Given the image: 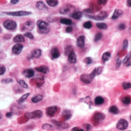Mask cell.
<instances>
[{
  "instance_id": "cell-1",
  "label": "cell",
  "mask_w": 131,
  "mask_h": 131,
  "mask_svg": "<svg viewBox=\"0 0 131 131\" xmlns=\"http://www.w3.org/2000/svg\"><path fill=\"white\" fill-rule=\"evenodd\" d=\"M37 25L38 27V33L40 34H47L50 31L49 24L42 20H37Z\"/></svg>"
},
{
  "instance_id": "cell-2",
  "label": "cell",
  "mask_w": 131,
  "mask_h": 131,
  "mask_svg": "<svg viewBox=\"0 0 131 131\" xmlns=\"http://www.w3.org/2000/svg\"><path fill=\"white\" fill-rule=\"evenodd\" d=\"M85 16L93 20H97V21H102L106 19L108 17V13L106 11H103L100 12L96 16L92 15V14H84Z\"/></svg>"
},
{
  "instance_id": "cell-3",
  "label": "cell",
  "mask_w": 131,
  "mask_h": 131,
  "mask_svg": "<svg viewBox=\"0 0 131 131\" xmlns=\"http://www.w3.org/2000/svg\"><path fill=\"white\" fill-rule=\"evenodd\" d=\"M75 11L76 8L74 6L70 4H67L61 8L59 12L61 14L63 15L69 14L71 16L75 12Z\"/></svg>"
},
{
  "instance_id": "cell-4",
  "label": "cell",
  "mask_w": 131,
  "mask_h": 131,
  "mask_svg": "<svg viewBox=\"0 0 131 131\" xmlns=\"http://www.w3.org/2000/svg\"><path fill=\"white\" fill-rule=\"evenodd\" d=\"M3 13L8 16H14V17H22L29 16L32 14V12L30 11H18L15 12H4Z\"/></svg>"
},
{
  "instance_id": "cell-5",
  "label": "cell",
  "mask_w": 131,
  "mask_h": 131,
  "mask_svg": "<svg viewBox=\"0 0 131 131\" xmlns=\"http://www.w3.org/2000/svg\"><path fill=\"white\" fill-rule=\"evenodd\" d=\"M3 26L7 29L13 31L17 28V24L15 21L12 20H7L3 23Z\"/></svg>"
},
{
  "instance_id": "cell-6",
  "label": "cell",
  "mask_w": 131,
  "mask_h": 131,
  "mask_svg": "<svg viewBox=\"0 0 131 131\" xmlns=\"http://www.w3.org/2000/svg\"><path fill=\"white\" fill-rule=\"evenodd\" d=\"M25 116L30 119H39L43 116V112L40 110H36L31 112L27 113Z\"/></svg>"
},
{
  "instance_id": "cell-7",
  "label": "cell",
  "mask_w": 131,
  "mask_h": 131,
  "mask_svg": "<svg viewBox=\"0 0 131 131\" xmlns=\"http://www.w3.org/2000/svg\"><path fill=\"white\" fill-rule=\"evenodd\" d=\"M91 73L89 74H84L81 75L80 79L81 81L84 83L86 84H90L94 79Z\"/></svg>"
},
{
  "instance_id": "cell-8",
  "label": "cell",
  "mask_w": 131,
  "mask_h": 131,
  "mask_svg": "<svg viewBox=\"0 0 131 131\" xmlns=\"http://www.w3.org/2000/svg\"><path fill=\"white\" fill-rule=\"evenodd\" d=\"M35 27V23L34 21L31 20H28L23 24L22 29L23 31H30L34 29Z\"/></svg>"
},
{
  "instance_id": "cell-9",
  "label": "cell",
  "mask_w": 131,
  "mask_h": 131,
  "mask_svg": "<svg viewBox=\"0 0 131 131\" xmlns=\"http://www.w3.org/2000/svg\"><path fill=\"white\" fill-rule=\"evenodd\" d=\"M128 123L127 121L125 119H120L116 124V127L120 130H124L127 128Z\"/></svg>"
},
{
  "instance_id": "cell-10",
  "label": "cell",
  "mask_w": 131,
  "mask_h": 131,
  "mask_svg": "<svg viewBox=\"0 0 131 131\" xmlns=\"http://www.w3.org/2000/svg\"><path fill=\"white\" fill-rule=\"evenodd\" d=\"M58 108L56 106H50L47 108L46 114L48 116L52 117L54 116L56 112L58 111Z\"/></svg>"
},
{
  "instance_id": "cell-11",
  "label": "cell",
  "mask_w": 131,
  "mask_h": 131,
  "mask_svg": "<svg viewBox=\"0 0 131 131\" xmlns=\"http://www.w3.org/2000/svg\"><path fill=\"white\" fill-rule=\"evenodd\" d=\"M23 46L21 44L17 43L13 46L12 48V51L15 54L19 55L22 52Z\"/></svg>"
},
{
  "instance_id": "cell-12",
  "label": "cell",
  "mask_w": 131,
  "mask_h": 131,
  "mask_svg": "<svg viewBox=\"0 0 131 131\" xmlns=\"http://www.w3.org/2000/svg\"><path fill=\"white\" fill-rule=\"evenodd\" d=\"M51 59L52 60L57 59L60 56V50L57 47H54L51 50Z\"/></svg>"
},
{
  "instance_id": "cell-13",
  "label": "cell",
  "mask_w": 131,
  "mask_h": 131,
  "mask_svg": "<svg viewBox=\"0 0 131 131\" xmlns=\"http://www.w3.org/2000/svg\"><path fill=\"white\" fill-rule=\"evenodd\" d=\"M36 8L39 10L43 11H48V7L44 4L43 1H39L37 2L35 4Z\"/></svg>"
},
{
  "instance_id": "cell-14",
  "label": "cell",
  "mask_w": 131,
  "mask_h": 131,
  "mask_svg": "<svg viewBox=\"0 0 131 131\" xmlns=\"http://www.w3.org/2000/svg\"><path fill=\"white\" fill-rule=\"evenodd\" d=\"M85 35H82L79 36L77 39L76 44L77 46L79 48H83L85 46Z\"/></svg>"
},
{
  "instance_id": "cell-15",
  "label": "cell",
  "mask_w": 131,
  "mask_h": 131,
  "mask_svg": "<svg viewBox=\"0 0 131 131\" xmlns=\"http://www.w3.org/2000/svg\"><path fill=\"white\" fill-rule=\"evenodd\" d=\"M35 70L38 72L47 74L49 72V68L46 66H41L35 68Z\"/></svg>"
},
{
  "instance_id": "cell-16",
  "label": "cell",
  "mask_w": 131,
  "mask_h": 131,
  "mask_svg": "<svg viewBox=\"0 0 131 131\" xmlns=\"http://www.w3.org/2000/svg\"><path fill=\"white\" fill-rule=\"evenodd\" d=\"M23 74L26 77L30 78L33 77L35 74V72L31 68H28L23 71Z\"/></svg>"
},
{
  "instance_id": "cell-17",
  "label": "cell",
  "mask_w": 131,
  "mask_h": 131,
  "mask_svg": "<svg viewBox=\"0 0 131 131\" xmlns=\"http://www.w3.org/2000/svg\"><path fill=\"white\" fill-rule=\"evenodd\" d=\"M105 118V115L101 113H96L93 116V119L96 122H100Z\"/></svg>"
},
{
  "instance_id": "cell-18",
  "label": "cell",
  "mask_w": 131,
  "mask_h": 131,
  "mask_svg": "<svg viewBox=\"0 0 131 131\" xmlns=\"http://www.w3.org/2000/svg\"><path fill=\"white\" fill-rule=\"evenodd\" d=\"M68 61L70 64H74L77 62V56L74 52H72L68 56Z\"/></svg>"
},
{
  "instance_id": "cell-19",
  "label": "cell",
  "mask_w": 131,
  "mask_h": 131,
  "mask_svg": "<svg viewBox=\"0 0 131 131\" xmlns=\"http://www.w3.org/2000/svg\"><path fill=\"white\" fill-rule=\"evenodd\" d=\"M52 122L55 125L58 126V127L63 129H67L69 127V125L66 123H62V122H58V121L55 120H53Z\"/></svg>"
},
{
  "instance_id": "cell-20",
  "label": "cell",
  "mask_w": 131,
  "mask_h": 131,
  "mask_svg": "<svg viewBox=\"0 0 131 131\" xmlns=\"http://www.w3.org/2000/svg\"><path fill=\"white\" fill-rule=\"evenodd\" d=\"M123 14V12L122 10L118 9H116L114 10L113 15L112 16V19L116 20L118 19L120 16H122Z\"/></svg>"
},
{
  "instance_id": "cell-21",
  "label": "cell",
  "mask_w": 131,
  "mask_h": 131,
  "mask_svg": "<svg viewBox=\"0 0 131 131\" xmlns=\"http://www.w3.org/2000/svg\"><path fill=\"white\" fill-rule=\"evenodd\" d=\"M42 54V51L41 49H36L32 50L31 55L34 58H39L40 57Z\"/></svg>"
},
{
  "instance_id": "cell-22",
  "label": "cell",
  "mask_w": 131,
  "mask_h": 131,
  "mask_svg": "<svg viewBox=\"0 0 131 131\" xmlns=\"http://www.w3.org/2000/svg\"><path fill=\"white\" fill-rule=\"evenodd\" d=\"M84 13L82 11H77L72 14L70 16L75 19L79 20L81 19L83 17V16Z\"/></svg>"
},
{
  "instance_id": "cell-23",
  "label": "cell",
  "mask_w": 131,
  "mask_h": 131,
  "mask_svg": "<svg viewBox=\"0 0 131 131\" xmlns=\"http://www.w3.org/2000/svg\"><path fill=\"white\" fill-rule=\"evenodd\" d=\"M13 41L15 43L23 42L25 41V39L23 35L18 34L15 36L13 38Z\"/></svg>"
},
{
  "instance_id": "cell-24",
  "label": "cell",
  "mask_w": 131,
  "mask_h": 131,
  "mask_svg": "<svg viewBox=\"0 0 131 131\" xmlns=\"http://www.w3.org/2000/svg\"><path fill=\"white\" fill-rule=\"evenodd\" d=\"M62 115L65 120H68L71 117L72 114L69 110L66 109L62 112Z\"/></svg>"
},
{
  "instance_id": "cell-25",
  "label": "cell",
  "mask_w": 131,
  "mask_h": 131,
  "mask_svg": "<svg viewBox=\"0 0 131 131\" xmlns=\"http://www.w3.org/2000/svg\"><path fill=\"white\" fill-rule=\"evenodd\" d=\"M43 95H38L33 96V97L31 98V100L32 102L34 103H38L41 102L43 100Z\"/></svg>"
},
{
  "instance_id": "cell-26",
  "label": "cell",
  "mask_w": 131,
  "mask_h": 131,
  "mask_svg": "<svg viewBox=\"0 0 131 131\" xmlns=\"http://www.w3.org/2000/svg\"><path fill=\"white\" fill-rule=\"evenodd\" d=\"M102 68L100 66H98L97 67L95 68L92 71L91 73L95 77L96 76L99 75L100 74H101L102 72Z\"/></svg>"
},
{
  "instance_id": "cell-27",
  "label": "cell",
  "mask_w": 131,
  "mask_h": 131,
  "mask_svg": "<svg viewBox=\"0 0 131 131\" xmlns=\"http://www.w3.org/2000/svg\"><path fill=\"white\" fill-rule=\"evenodd\" d=\"M109 112L113 114L116 115L120 112L119 109L116 105H112L109 108L108 110Z\"/></svg>"
},
{
  "instance_id": "cell-28",
  "label": "cell",
  "mask_w": 131,
  "mask_h": 131,
  "mask_svg": "<svg viewBox=\"0 0 131 131\" xmlns=\"http://www.w3.org/2000/svg\"><path fill=\"white\" fill-rule=\"evenodd\" d=\"M73 47L71 45L66 46L64 49V54L65 56H68L71 53L74 52Z\"/></svg>"
},
{
  "instance_id": "cell-29",
  "label": "cell",
  "mask_w": 131,
  "mask_h": 131,
  "mask_svg": "<svg viewBox=\"0 0 131 131\" xmlns=\"http://www.w3.org/2000/svg\"><path fill=\"white\" fill-rule=\"evenodd\" d=\"M60 22L62 24L67 25H71L72 24L71 20L68 18H62L60 20Z\"/></svg>"
},
{
  "instance_id": "cell-30",
  "label": "cell",
  "mask_w": 131,
  "mask_h": 131,
  "mask_svg": "<svg viewBox=\"0 0 131 131\" xmlns=\"http://www.w3.org/2000/svg\"><path fill=\"white\" fill-rule=\"evenodd\" d=\"M111 54L108 52H105L103 54L102 58L103 61L106 62L108 61L111 58Z\"/></svg>"
},
{
  "instance_id": "cell-31",
  "label": "cell",
  "mask_w": 131,
  "mask_h": 131,
  "mask_svg": "<svg viewBox=\"0 0 131 131\" xmlns=\"http://www.w3.org/2000/svg\"><path fill=\"white\" fill-rule=\"evenodd\" d=\"M94 102L96 105H101L104 102V99L101 96H97L95 99Z\"/></svg>"
},
{
  "instance_id": "cell-32",
  "label": "cell",
  "mask_w": 131,
  "mask_h": 131,
  "mask_svg": "<svg viewBox=\"0 0 131 131\" xmlns=\"http://www.w3.org/2000/svg\"><path fill=\"white\" fill-rule=\"evenodd\" d=\"M46 2L48 5L51 7L57 6L59 4V2L57 0H46Z\"/></svg>"
},
{
  "instance_id": "cell-33",
  "label": "cell",
  "mask_w": 131,
  "mask_h": 131,
  "mask_svg": "<svg viewBox=\"0 0 131 131\" xmlns=\"http://www.w3.org/2000/svg\"><path fill=\"white\" fill-rule=\"evenodd\" d=\"M96 26L98 29L101 30H106L107 29L108 25L105 22H99L96 24Z\"/></svg>"
},
{
  "instance_id": "cell-34",
  "label": "cell",
  "mask_w": 131,
  "mask_h": 131,
  "mask_svg": "<svg viewBox=\"0 0 131 131\" xmlns=\"http://www.w3.org/2000/svg\"><path fill=\"white\" fill-rule=\"evenodd\" d=\"M122 102L125 105H129L131 103V99L130 97L126 96L122 99Z\"/></svg>"
},
{
  "instance_id": "cell-35",
  "label": "cell",
  "mask_w": 131,
  "mask_h": 131,
  "mask_svg": "<svg viewBox=\"0 0 131 131\" xmlns=\"http://www.w3.org/2000/svg\"><path fill=\"white\" fill-rule=\"evenodd\" d=\"M83 27L87 29H90L92 27V24L91 21H88L85 22L83 24Z\"/></svg>"
},
{
  "instance_id": "cell-36",
  "label": "cell",
  "mask_w": 131,
  "mask_h": 131,
  "mask_svg": "<svg viewBox=\"0 0 131 131\" xmlns=\"http://www.w3.org/2000/svg\"><path fill=\"white\" fill-rule=\"evenodd\" d=\"M17 82L18 84H19L20 86H21L23 88H25V89H27L28 88V85L23 80H17Z\"/></svg>"
},
{
  "instance_id": "cell-37",
  "label": "cell",
  "mask_w": 131,
  "mask_h": 131,
  "mask_svg": "<svg viewBox=\"0 0 131 131\" xmlns=\"http://www.w3.org/2000/svg\"><path fill=\"white\" fill-rule=\"evenodd\" d=\"M103 35L101 33H98L95 34L94 37V41L95 42H98L101 40L102 37Z\"/></svg>"
},
{
  "instance_id": "cell-38",
  "label": "cell",
  "mask_w": 131,
  "mask_h": 131,
  "mask_svg": "<svg viewBox=\"0 0 131 131\" xmlns=\"http://www.w3.org/2000/svg\"><path fill=\"white\" fill-rule=\"evenodd\" d=\"M131 58V51H130L127 54V55L125 57L123 60V63L124 64H126L128 63Z\"/></svg>"
},
{
  "instance_id": "cell-39",
  "label": "cell",
  "mask_w": 131,
  "mask_h": 131,
  "mask_svg": "<svg viewBox=\"0 0 131 131\" xmlns=\"http://www.w3.org/2000/svg\"><path fill=\"white\" fill-rule=\"evenodd\" d=\"M30 95V93H29L25 94L24 95H23L18 100V103H22L28 97H29V96Z\"/></svg>"
},
{
  "instance_id": "cell-40",
  "label": "cell",
  "mask_w": 131,
  "mask_h": 131,
  "mask_svg": "<svg viewBox=\"0 0 131 131\" xmlns=\"http://www.w3.org/2000/svg\"><path fill=\"white\" fill-rule=\"evenodd\" d=\"M93 62L92 58L91 57H85L83 60V62L84 63L86 64L87 65H90Z\"/></svg>"
},
{
  "instance_id": "cell-41",
  "label": "cell",
  "mask_w": 131,
  "mask_h": 131,
  "mask_svg": "<svg viewBox=\"0 0 131 131\" xmlns=\"http://www.w3.org/2000/svg\"><path fill=\"white\" fill-rule=\"evenodd\" d=\"M123 89L125 90L131 88V83L130 82H124L122 84Z\"/></svg>"
},
{
  "instance_id": "cell-42",
  "label": "cell",
  "mask_w": 131,
  "mask_h": 131,
  "mask_svg": "<svg viewBox=\"0 0 131 131\" xmlns=\"http://www.w3.org/2000/svg\"><path fill=\"white\" fill-rule=\"evenodd\" d=\"M128 42L127 39H125L123 41L122 45V49L123 50H126L128 48Z\"/></svg>"
},
{
  "instance_id": "cell-43",
  "label": "cell",
  "mask_w": 131,
  "mask_h": 131,
  "mask_svg": "<svg viewBox=\"0 0 131 131\" xmlns=\"http://www.w3.org/2000/svg\"><path fill=\"white\" fill-rule=\"evenodd\" d=\"M42 128L45 130H49L53 129V127L51 125L49 124H45L42 126Z\"/></svg>"
},
{
  "instance_id": "cell-44",
  "label": "cell",
  "mask_w": 131,
  "mask_h": 131,
  "mask_svg": "<svg viewBox=\"0 0 131 131\" xmlns=\"http://www.w3.org/2000/svg\"><path fill=\"white\" fill-rule=\"evenodd\" d=\"M24 35L26 37H27L30 39H33L34 38V35L31 33L30 32H27L24 33Z\"/></svg>"
},
{
  "instance_id": "cell-45",
  "label": "cell",
  "mask_w": 131,
  "mask_h": 131,
  "mask_svg": "<svg viewBox=\"0 0 131 131\" xmlns=\"http://www.w3.org/2000/svg\"><path fill=\"white\" fill-rule=\"evenodd\" d=\"M13 82V80L12 79H10V78L3 79L1 81L2 83H4V84H8V83H10L11 82Z\"/></svg>"
},
{
  "instance_id": "cell-46",
  "label": "cell",
  "mask_w": 131,
  "mask_h": 131,
  "mask_svg": "<svg viewBox=\"0 0 131 131\" xmlns=\"http://www.w3.org/2000/svg\"><path fill=\"white\" fill-rule=\"evenodd\" d=\"M83 126L85 128L86 131H91L92 130V126L89 124H84L83 125Z\"/></svg>"
},
{
  "instance_id": "cell-47",
  "label": "cell",
  "mask_w": 131,
  "mask_h": 131,
  "mask_svg": "<svg viewBox=\"0 0 131 131\" xmlns=\"http://www.w3.org/2000/svg\"><path fill=\"white\" fill-rule=\"evenodd\" d=\"M6 68L4 66L0 64V75H2L6 72Z\"/></svg>"
},
{
  "instance_id": "cell-48",
  "label": "cell",
  "mask_w": 131,
  "mask_h": 131,
  "mask_svg": "<svg viewBox=\"0 0 131 131\" xmlns=\"http://www.w3.org/2000/svg\"><path fill=\"white\" fill-rule=\"evenodd\" d=\"M83 12L86 14H93V11L90 8H87L83 10Z\"/></svg>"
},
{
  "instance_id": "cell-49",
  "label": "cell",
  "mask_w": 131,
  "mask_h": 131,
  "mask_svg": "<svg viewBox=\"0 0 131 131\" xmlns=\"http://www.w3.org/2000/svg\"><path fill=\"white\" fill-rule=\"evenodd\" d=\"M107 2V0H99L97 1V4L99 6H104L106 4Z\"/></svg>"
},
{
  "instance_id": "cell-50",
  "label": "cell",
  "mask_w": 131,
  "mask_h": 131,
  "mask_svg": "<svg viewBox=\"0 0 131 131\" xmlns=\"http://www.w3.org/2000/svg\"><path fill=\"white\" fill-rule=\"evenodd\" d=\"M118 29L120 31H122V30H124L126 29V25L124 24L120 23L118 25Z\"/></svg>"
},
{
  "instance_id": "cell-51",
  "label": "cell",
  "mask_w": 131,
  "mask_h": 131,
  "mask_svg": "<svg viewBox=\"0 0 131 131\" xmlns=\"http://www.w3.org/2000/svg\"><path fill=\"white\" fill-rule=\"evenodd\" d=\"M85 102L87 104L89 105H90L92 104V102H91V98L89 97H87L85 98Z\"/></svg>"
},
{
  "instance_id": "cell-52",
  "label": "cell",
  "mask_w": 131,
  "mask_h": 131,
  "mask_svg": "<svg viewBox=\"0 0 131 131\" xmlns=\"http://www.w3.org/2000/svg\"><path fill=\"white\" fill-rule=\"evenodd\" d=\"M121 63H122L121 60H120V58H118L116 60V69H117L120 68L121 65Z\"/></svg>"
},
{
  "instance_id": "cell-53",
  "label": "cell",
  "mask_w": 131,
  "mask_h": 131,
  "mask_svg": "<svg viewBox=\"0 0 131 131\" xmlns=\"http://www.w3.org/2000/svg\"><path fill=\"white\" fill-rule=\"evenodd\" d=\"M73 30V29L72 27H71V26H69V27H67L66 28L65 31L67 33H70L72 32Z\"/></svg>"
},
{
  "instance_id": "cell-54",
  "label": "cell",
  "mask_w": 131,
  "mask_h": 131,
  "mask_svg": "<svg viewBox=\"0 0 131 131\" xmlns=\"http://www.w3.org/2000/svg\"><path fill=\"white\" fill-rule=\"evenodd\" d=\"M71 131H85V130L78 127H74L72 129Z\"/></svg>"
},
{
  "instance_id": "cell-55",
  "label": "cell",
  "mask_w": 131,
  "mask_h": 131,
  "mask_svg": "<svg viewBox=\"0 0 131 131\" xmlns=\"http://www.w3.org/2000/svg\"><path fill=\"white\" fill-rule=\"evenodd\" d=\"M12 114H13V113L12 112H9L7 113L6 116L8 118H10L12 115Z\"/></svg>"
},
{
  "instance_id": "cell-56",
  "label": "cell",
  "mask_w": 131,
  "mask_h": 131,
  "mask_svg": "<svg viewBox=\"0 0 131 131\" xmlns=\"http://www.w3.org/2000/svg\"><path fill=\"white\" fill-rule=\"evenodd\" d=\"M19 2V0H12L10 1V2L13 4H16Z\"/></svg>"
},
{
  "instance_id": "cell-57",
  "label": "cell",
  "mask_w": 131,
  "mask_h": 131,
  "mask_svg": "<svg viewBox=\"0 0 131 131\" xmlns=\"http://www.w3.org/2000/svg\"><path fill=\"white\" fill-rule=\"evenodd\" d=\"M127 5L129 7L131 8V0H128L127 1Z\"/></svg>"
},
{
  "instance_id": "cell-58",
  "label": "cell",
  "mask_w": 131,
  "mask_h": 131,
  "mask_svg": "<svg viewBox=\"0 0 131 131\" xmlns=\"http://www.w3.org/2000/svg\"><path fill=\"white\" fill-rule=\"evenodd\" d=\"M131 66V61L129 63H128V64L127 65V66Z\"/></svg>"
},
{
  "instance_id": "cell-59",
  "label": "cell",
  "mask_w": 131,
  "mask_h": 131,
  "mask_svg": "<svg viewBox=\"0 0 131 131\" xmlns=\"http://www.w3.org/2000/svg\"><path fill=\"white\" fill-rule=\"evenodd\" d=\"M128 32H129V33L131 35V27L128 30Z\"/></svg>"
},
{
  "instance_id": "cell-60",
  "label": "cell",
  "mask_w": 131,
  "mask_h": 131,
  "mask_svg": "<svg viewBox=\"0 0 131 131\" xmlns=\"http://www.w3.org/2000/svg\"><path fill=\"white\" fill-rule=\"evenodd\" d=\"M1 118V115L0 114V118Z\"/></svg>"
},
{
  "instance_id": "cell-61",
  "label": "cell",
  "mask_w": 131,
  "mask_h": 131,
  "mask_svg": "<svg viewBox=\"0 0 131 131\" xmlns=\"http://www.w3.org/2000/svg\"><path fill=\"white\" fill-rule=\"evenodd\" d=\"M130 120H131V115H130Z\"/></svg>"
},
{
  "instance_id": "cell-62",
  "label": "cell",
  "mask_w": 131,
  "mask_h": 131,
  "mask_svg": "<svg viewBox=\"0 0 131 131\" xmlns=\"http://www.w3.org/2000/svg\"><path fill=\"white\" fill-rule=\"evenodd\" d=\"M12 131V130H10V131Z\"/></svg>"
},
{
  "instance_id": "cell-63",
  "label": "cell",
  "mask_w": 131,
  "mask_h": 131,
  "mask_svg": "<svg viewBox=\"0 0 131 131\" xmlns=\"http://www.w3.org/2000/svg\"></svg>"
},
{
  "instance_id": "cell-64",
  "label": "cell",
  "mask_w": 131,
  "mask_h": 131,
  "mask_svg": "<svg viewBox=\"0 0 131 131\" xmlns=\"http://www.w3.org/2000/svg\"></svg>"
}]
</instances>
